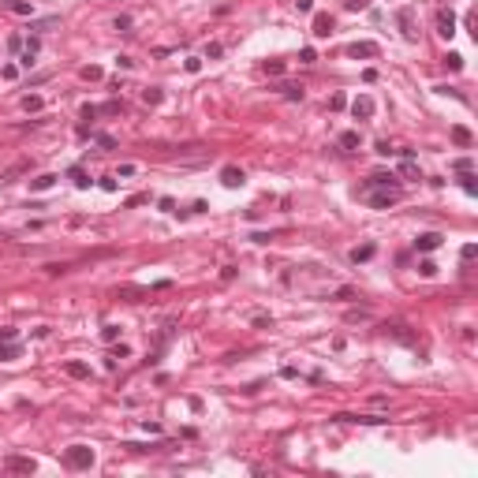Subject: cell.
<instances>
[{"instance_id":"ee69618b","label":"cell","mask_w":478,"mask_h":478,"mask_svg":"<svg viewBox=\"0 0 478 478\" xmlns=\"http://www.w3.org/2000/svg\"><path fill=\"white\" fill-rule=\"evenodd\" d=\"M93 116H101L98 105H86V109H82V120H93Z\"/></svg>"},{"instance_id":"f1b7e54d","label":"cell","mask_w":478,"mask_h":478,"mask_svg":"<svg viewBox=\"0 0 478 478\" xmlns=\"http://www.w3.org/2000/svg\"><path fill=\"white\" fill-rule=\"evenodd\" d=\"M101 340H105V344H116V340H120V325H105V329H101Z\"/></svg>"},{"instance_id":"d6a6232c","label":"cell","mask_w":478,"mask_h":478,"mask_svg":"<svg viewBox=\"0 0 478 478\" xmlns=\"http://www.w3.org/2000/svg\"><path fill=\"white\" fill-rule=\"evenodd\" d=\"M418 273L422 276H437V265L429 262V258H422V262H418Z\"/></svg>"},{"instance_id":"bcb514c9","label":"cell","mask_w":478,"mask_h":478,"mask_svg":"<svg viewBox=\"0 0 478 478\" xmlns=\"http://www.w3.org/2000/svg\"><path fill=\"white\" fill-rule=\"evenodd\" d=\"M19 337V329H12V325H8V329H0V340H15Z\"/></svg>"},{"instance_id":"f35d334b","label":"cell","mask_w":478,"mask_h":478,"mask_svg":"<svg viewBox=\"0 0 478 478\" xmlns=\"http://www.w3.org/2000/svg\"><path fill=\"white\" fill-rule=\"evenodd\" d=\"M112 26H116V30H131V15H116V23H112Z\"/></svg>"},{"instance_id":"277c9868","label":"cell","mask_w":478,"mask_h":478,"mask_svg":"<svg viewBox=\"0 0 478 478\" xmlns=\"http://www.w3.org/2000/svg\"><path fill=\"white\" fill-rule=\"evenodd\" d=\"M396 19H400V30H404V37H407V41H415V37H418V30H415V8H400Z\"/></svg>"},{"instance_id":"8d00e7d4","label":"cell","mask_w":478,"mask_h":478,"mask_svg":"<svg viewBox=\"0 0 478 478\" xmlns=\"http://www.w3.org/2000/svg\"><path fill=\"white\" fill-rule=\"evenodd\" d=\"M299 60H303V64H314V60H318V53L307 45V49H299Z\"/></svg>"},{"instance_id":"836d02e7","label":"cell","mask_w":478,"mask_h":478,"mask_svg":"<svg viewBox=\"0 0 478 478\" xmlns=\"http://www.w3.org/2000/svg\"><path fill=\"white\" fill-rule=\"evenodd\" d=\"M284 98L288 101H303V86H284Z\"/></svg>"},{"instance_id":"d590c367","label":"cell","mask_w":478,"mask_h":478,"mask_svg":"<svg viewBox=\"0 0 478 478\" xmlns=\"http://www.w3.org/2000/svg\"><path fill=\"white\" fill-rule=\"evenodd\" d=\"M452 168H456V172H474V161H471V157H460Z\"/></svg>"},{"instance_id":"8fae6325","label":"cell","mask_w":478,"mask_h":478,"mask_svg":"<svg viewBox=\"0 0 478 478\" xmlns=\"http://www.w3.org/2000/svg\"><path fill=\"white\" fill-rule=\"evenodd\" d=\"M4 467H8V471H23V474H34V471H37V463L26 460V456H8Z\"/></svg>"},{"instance_id":"30bf717a","label":"cell","mask_w":478,"mask_h":478,"mask_svg":"<svg viewBox=\"0 0 478 478\" xmlns=\"http://www.w3.org/2000/svg\"><path fill=\"white\" fill-rule=\"evenodd\" d=\"M348 56H351V60H366V56H377V45H370V41H351V45H348Z\"/></svg>"},{"instance_id":"d6986e66","label":"cell","mask_w":478,"mask_h":478,"mask_svg":"<svg viewBox=\"0 0 478 478\" xmlns=\"http://www.w3.org/2000/svg\"><path fill=\"white\" fill-rule=\"evenodd\" d=\"M53 26H60V15H49V19H37V23H30V30H34V34H41V30H53Z\"/></svg>"},{"instance_id":"cb8c5ba5","label":"cell","mask_w":478,"mask_h":478,"mask_svg":"<svg viewBox=\"0 0 478 478\" xmlns=\"http://www.w3.org/2000/svg\"><path fill=\"white\" fill-rule=\"evenodd\" d=\"M452 142L456 146H471V131L467 127H452Z\"/></svg>"},{"instance_id":"9a60e30c","label":"cell","mask_w":478,"mask_h":478,"mask_svg":"<svg viewBox=\"0 0 478 478\" xmlns=\"http://www.w3.org/2000/svg\"><path fill=\"white\" fill-rule=\"evenodd\" d=\"M370 258H374V243H362V247H355V251H351V262H370Z\"/></svg>"},{"instance_id":"ac0fdd59","label":"cell","mask_w":478,"mask_h":478,"mask_svg":"<svg viewBox=\"0 0 478 478\" xmlns=\"http://www.w3.org/2000/svg\"><path fill=\"white\" fill-rule=\"evenodd\" d=\"M56 179H60V176H53V172H45V176H37V179H30V190H49V187L56 183Z\"/></svg>"},{"instance_id":"44dd1931","label":"cell","mask_w":478,"mask_h":478,"mask_svg":"<svg viewBox=\"0 0 478 478\" xmlns=\"http://www.w3.org/2000/svg\"><path fill=\"white\" fill-rule=\"evenodd\" d=\"M79 75H82V79H86V82H101V75H105V71L98 68V64H86V68H82Z\"/></svg>"},{"instance_id":"7bdbcfd3","label":"cell","mask_w":478,"mask_h":478,"mask_svg":"<svg viewBox=\"0 0 478 478\" xmlns=\"http://www.w3.org/2000/svg\"><path fill=\"white\" fill-rule=\"evenodd\" d=\"M98 142H101L105 150H116V138H112V135H98Z\"/></svg>"},{"instance_id":"5bb4252c","label":"cell","mask_w":478,"mask_h":478,"mask_svg":"<svg viewBox=\"0 0 478 478\" xmlns=\"http://www.w3.org/2000/svg\"><path fill=\"white\" fill-rule=\"evenodd\" d=\"M64 370H68V377H79V381H86L90 377V366H86V362H64Z\"/></svg>"},{"instance_id":"7a4b0ae2","label":"cell","mask_w":478,"mask_h":478,"mask_svg":"<svg viewBox=\"0 0 478 478\" xmlns=\"http://www.w3.org/2000/svg\"><path fill=\"white\" fill-rule=\"evenodd\" d=\"M362 190H400V183H396L393 172H374V176L362 183Z\"/></svg>"},{"instance_id":"8992f818","label":"cell","mask_w":478,"mask_h":478,"mask_svg":"<svg viewBox=\"0 0 478 478\" xmlns=\"http://www.w3.org/2000/svg\"><path fill=\"white\" fill-rule=\"evenodd\" d=\"M366 198H370V206H374V209H389L400 198V190H366Z\"/></svg>"},{"instance_id":"52a82bcc","label":"cell","mask_w":478,"mask_h":478,"mask_svg":"<svg viewBox=\"0 0 478 478\" xmlns=\"http://www.w3.org/2000/svg\"><path fill=\"white\" fill-rule=\"evenodd\" d=\"M445 243V235L441 232H422L415 239V251H422V254H429V251H437V247Z\"/></svg>"},{"instance_id":"c3c4849f","label":"cell","mask_w":478,"mask_h":478,"mask_svg":"<svg viewBox=\"0 0 478 478\" xmlns=\"http://www.w3.org/2000/svg\"><path fill=\"white\" fill-rule=\"evenodd\" d=\"M474 254H478V247H474V243H467V247H463V262H471Z\"/></svg>"},{"instance_id":"d4e9b609","label":"cell","mask_w":478,"mask_h":478,"mask_svg":"<svg viewBox=\"0 0 478 478\" xmlns=\"http://www.w3.org/2000/svg\"><path fill=\"white\" fill-rule=\"evenodd\" d=\"M460 183H463V190H467V195H478V179H474V172H460Z\"/></svg>"},{"instance_id":"ffe728a7","label":"cell","mask_w":478,"mask_h":478,"mask_svg":"<svg viewBox=\"0 0 478 478\" xmlns=\"http://www.w3.org/2000/svg\"><path fill=\"white\" fill-rule=\"evenodd\" d=\"M37 53H41V41H37V34H34V37H23V56H30V60H34Z\"/></svg>"},{"instance_id":"1f68e13d","label":"cell","mask_w":478,"mask_h":478,"mask_svg":"<svg viewBox=\"0 0 478 478\" xmlns=\"http://www.w3.org/2000/svg\"><path fill=\"white\" fill-rule=\"evenodd\" d=\"M19 172H26V165H12V168L4 172V176H0V183H12V179L19 176Z\"/></svg>"},{"instance_id":"9c48e42d","label":"cell","mask_w":478,"mask_h":478,"mask_svg":"<svg viewBox=\"0 0 478 478\" xmlns=\"http://www.w3.org/2000/svg\"><path fill=\"white\" fill-rule=\"evenodd\" d=\"M351 112H355V120H370V116H374V98H366V93L355 98V101H351Z\"/></svg>"},{"instance_id":"4316f807","label":"cell","mask_w":478,"mask_h":478,"mask_svg":"<svg viewBox=\"0 0 478 478\" xmlns=\"http://www.w3.org/2000/svg\"><path fill=\"white\" fill-rule=\"evenodd\" d=\"M71 179H75V187H79V190H86V187H90V183H93V179H90V176H86V172H82V168H71Z\"/></svg>"},{"instance_id":"f546056e","label":"cell","mask_w":478,"mask_h":478,"mask_svg":"<svg viewBox=\"0 0 478 478\" xmlns=\"http://www.w3.org/2000/svg\"><path fill=\"white\" fill-rule=\"evenodd\" d=\"M445 68H448V71H460V68H463V56H460V53H448V56H445Z\"/></svg>"},{"instance_id":"7dc6e473","label":"cell","mask_w":478,"mask_h":478,"mask_svg":"<svg viewBox=\"0 0 478 478\" xmlns=\"http://www.w3.org/2000/svg\"><path fill=\"white\" fill-rule=\"evenodd\" d=\"M161 209H165V213H176V202H172V198H161V202H157Z\"/></svg>"},{"instance_id":"e0dca14e","label":"cell","mask_w":478,"mask_h":478,"mask_svg":"<svg viewBox=\"0 0 478 478\" xmlns=\"http://www.w3.org/2000/svg\"><path fill=\"white\" fill-rule=\"evenodd\" d=\"M340 146H344V150H359V146H362V135H359V131H344V135H340Z\"/></svg>"},{"instance_id":"4fadbf2b","label":"cell","mask_w":478,"mask_h":478,"mask_svg":"<svg viewBox=\"0 0 478 478\" xmlns=\"http://www.w3.org/2000/svg\"><path fill=\"white\" fill-rule=\"evenodd\" d=\"M4 8H8L12 15H34V4H30V0H4Z\"/></svg>"},{"instance_id":"2e32d148","label":"cell","mask_w":478,"mask_h":478,"mask_svg":"<svg viewBox=\"0 0 478 478\" xmlns=\"http://www.w3.org/2000/svg\"><path fill=\"white\" fill-rule=\"evenodd\" d=\"M12 359H19V344L0 340V362H12Z\"/></svg>"},{"instance_id":"f6af8a7d","label":"cell","mask_w":478,"mask_h":478,"mask_svg":"<svg viewBox=\"0 0 478 478\" xmlns=\"http://www.w3.org/2000/svg\"><path fill=\"white\" fill-rule=\"evenodd\" d=\"M366 4H370V0H348L344 8H348V12H359V8H366Z\"/></svg>"},{"instance_id":"ba28073f","label":"cell","mask_w":478,"mask_h":478,"mask_svg":"<svg viewBox=\"0 0 478 478\" xmlns=\"http://www.w3.org/2000/svg\"><path fill=\"white\" fill-rule=\"evenodd\" d=\"M221 183H224V187H243V183H247V172L235 168V165H224V168H221Z\"/></svg>"},{"instance_id":"603a6c76","label":"cell","mask_w":478,"mask_h":478,"mask_svg":"<svg viewBox=\"0 0 478 478\" xmlns=\"http://www.w3.org/2000/svg\"><path fill=\"white\" fill-rule=\"evenodd\" d=\"M161 98H165V90H157V86L142 90V101H146V105H161Z\"/></svg>"},{"instance_id":"74e56055","label":"cell","mask_w":478,"mask_h":478,"mask_svg":"<svg viewBox=\"0 0 478 478\" xmlns=\"http://www.w3.org/2000/svg\"><path fill=\"white\" fill-rule=\"evenodd\" d=\"M15 75H19L15 64H4V68H0V79H15Z\"/></svg>"},{"instance_id":"3957f363","label":"cell","mask_w":478,"mask_h":478,"mask_svg":"<svg viewBox=\"0 0 478 478\" xmlns=\"http://www.w3.org/2000/svg\"><path fill=\"white\" fill-rule=\"evenodd\" d=\"M332 26H337V19H332L329 12H318V15H314V23H310V34L314 37H329Z\"/></svg>"},{"instance_id":"6da1fadb","label":"cell","mask_w":478,"mask_h":478,"mask_svg":"<svg viewBox=\"0 0 478 478\" xmlns=\"http://www.w3.org/2000/svg\"><path fill=\"white\" fill-rule=\"evenodd\" d=\"M64 463H68L71 471H90L93 467V448L90 445H71L68 452H64Z\"/></svg>"},{"instance_id":"b9f144b4","label":"cell","mask_w":478,"mask_h":478,"mask_svg":"<svg viewBox=\"0 0 478 478\" xmlns=\"http://www.w3.org/2000/svg\"><path fill=\"white\" fill-rule=\"evenodd\" d=\"M344 105H348V98H344V93H332V101H329V109H344Z\"/></svg>"},{"instance_id":"681fc988","label":"cell","mask_w":478,"mask_h":478,"mask_svg":"<svg viewBox=\"0 0 478 478\" xmlns=\"http://www.w3.org/2000/svg\"><path fill=\"white\" fill-rule=\"evenodd\" d=\"M295 8L299 12H314V0H295Z\"/></svg>"},{"instance_id":"7402d4cb","label":"cell","mask_w":478,"mask_h":478,"mask_svg":"<svg viewBox=\"0 0 478 478\" xmlns=\"http://www.w3.org/2000/svg\"><path fill=\"white\" fill-rule=\"evenodd\" d=\"M400 176H407V179H422V176H418V165H415L411 157H404V165H400Z\"/></svg>"},{"instance_id":"484cf974","label":"cell","mask_w":478,"mask_h":478,"mask_svg":"<svg viewBox=\"0 0 478 478\" xmlns=\"http://www.w3.org/2000/svg\"><path fill=\"white\" fill-rule=\"evenodd\" d=\"M41 105H45V101L37 98V93H26V98H23V109H26V112H41Z\"/></svg>"},{"instance_id":"83f0119b","label":"cell","mask_w":478,"mask_h":478,"mask_svg":"<svg viewBox=\"0 0 478 478\" xmlns=\"http://www.w3.org/2000/svg\"><path fill=\"white\" fill-rule=\"evenodd\" d=\"M98 112H105V116H120L123 105H120V101H105V105H98Z\"/></svg>"},{"instance_id":"60d3db41","label":"cell","mask_w":478,"mask_h":478,"mask_svg":"<svg viewBox=\"0 0 478 478\" xmlns=\"http://www.w3.org/2000/svg\"><path fill=\"white\" fill-rule=\"evenodd\" d=\"M187 71L198 75V71H202V60H198V56H190V60H187Z\"/></svg>"},{"instance_id":"4dcf8cb0","label":"cell","mask_w":478,"mask_h":478,"mask_svg":"<svg viewBox=\"0 0 478 478\" xmlns=\"http://www.w3.org/2000/svg\"><path fill=\"white\" fill-rule=\"evenodd\" d=\"M221 53H224L221 41H209V45H206V60H221Z\"/></svg>"},{"instance_id":"e575fe53","label":"cell","mask_w":478,"mask_h":478,"mask_svg":"<svg viewBox=\"0 0 478 478\" xmlns=\"http://www.w3.org/2000/svg\"><path fill=\"white\" fill-rule=\"evenodd\" d=\"M265 71L269 75H284V60H265Z\"/></svg>"},{"instance_id":"5b68a950","label":"cell","mask_w":478,"mask_h":478,"mask_svg":"<svg viewBox=\"0 0 478 478\" xmlns=\"http://www.w3.org/2000/svg\"><path fill=\"white\" fill-rule=\"evenodd\" d=\"M437 34H441V37H452L456 34V12H452V8H441V12H437Z\"/></svg>"},{"instance_id":"ab89813d","label":"cell","mask_w":478,"mask_h":478,"mask_svg":"<svg viewBox=\"0 0 478 478\" xmlns=\"http://www.w3.org/2000/svg\"><path fill=\"white\" fill-rule=\"evenodd\" d=\"M8 49H12V53H19V49H23V37H19V34H12V37H8Z\"/></svg>"},{"instance_id":"7c38bea8","label":"cell","mask_w":478,"mask_h":478,"mask_svg":"<svg viewBox=\"0 0 478 478\" xmlns=\"http://www.w3.org/2000/svg\"><path fill=\"white\" fill-rule=\"evenodd\" d=\"M337 422H362V426H381L389 422L385 415H337Z\"/></svg>"}]
</instances>
